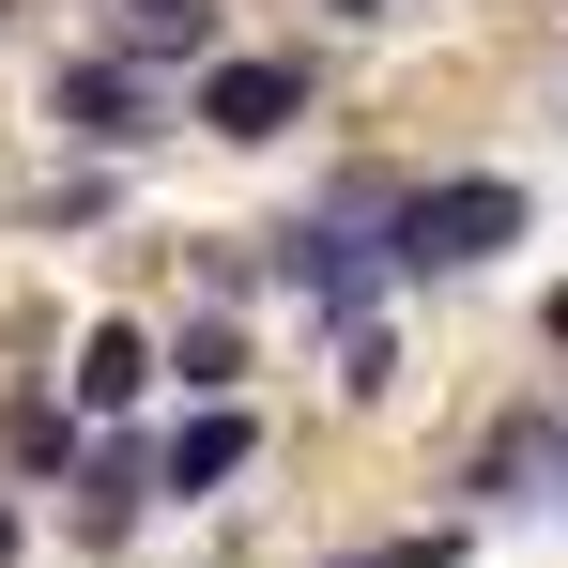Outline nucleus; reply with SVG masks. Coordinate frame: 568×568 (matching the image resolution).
Instances as JSON below:
<instances>
[{
  "label": "nucleus",
  "mask_w": 568,
  "mask_h": 568,
  "mask_svg": "<svg viewBox=\"0 0 568 568\" xmlns=\"http://www.w3.org/2000/svg\"><path fill=\"white\" fill-rule=\"evenodd\" d=\"M323 16H338V31H384V16H399V0H323Z\"/></svg>",
  "instance_id": "4468645a"
},
{
  "label": "nucleus",
  "mask_w": 568,
  "mask_h": 568,
  "mask_svg": "<svg viewBox=\"0 0 568 568\" xmlns=\"http://www.w3.org/2000/svg\"><path fill=\"white\" fill-rule=\"evenodd\" d=\"M523 231H538L523 170H415V200H399V292H462V277H491Z\"/></svg>",
  "instance_id": "f257e3e1"
},
{
  "label": "nucleus",
  "mask_w": 568,
  "mask_h": 568,
  "mask_svg": "<svg viewBox=\"0 0 568 568\" xmlns=\"http://www.w3.org/2000/svg\"><path fill=\"white\" fill-rule=\"evenodd\" d=\"M307 108H323L307 47H231V62H200V78H185V123H200V139H231V154H277Z\"/></svg>",
  "instance_id": "7ed1b4c3"
},
{
  "label": "nucleus",
  "mask_w": 568,
  "mask_h": 568,
  "mask_svg": "<svg viewBox=\"0 0 568 568\" xmlns=\"http://www.w3.org/2000/svg\"><path fill=\"white\" fill-rule=\"evenodd\" d=\"M384 384H399V338H384V323H369V338H338V399H384Z\"/></svg>",
  "instance_id": "f8f14e48"
},
{
  "label": "nucleus",
  "mask_w": 568,
  "mask_h": 568,
  "mask_svg": "<svg viewBox=\"0 0 568 568\" xmlns=\"http://www.w3.org/2000/svg\"><path fill=\"white\" fill-rule=\"evenodd\" d=\"M154 507H170V476H154V446H123V430H108L93 462H78V507H62V538H78V554H123V538H139Z\"/></svg>",
  "instance_id": "423d86ee"
},
{
  "label": "nucleus",
  "mask_w": 568,
  "mask_h": 568,
  "mask_svg": "<svg viewBox=\"0 0 568 568\" xmlns=\"http://www.w3.org/2000/svg\"><path fill=\"white\" fill-rule=\"evenodd\" d=\"M323 568H462V523H415V538H354V554H323Z\"/></svg>",
  "instance_id": "9b49d317"
},
{
  "label": "nucleus",
  "mask_w": 568,
  "mask_h": 568,
  "mask_svg": "<svg viewBox=\"0 0 568 568\" xmlns=\"http://www.w3.org/2000/svg\"><path fill=\"white\" fill-rule=\"evenodd\" d=\"M108 215H123V170H47V185H31V246H78Z\"/></svg>",
  "instance_id": "9d476101"
},
{
  "label": "nucleus",
  "mask_w": 568,
  "mask_h": 568,
  "mask_svg": "<svg viewBox=\"0 0 568 568\" xmlns=\"http://www.w3.org/2000/svg\"><path fill=\"white\" fill-rule=\"evenodd\" d=\"M538 338H554V354H568V277H554V292H538Z\"/></svg>",
  "instance_id": "2eb2a0df"
},
{
  "label": "nucleus",
  "mask_w": 568,
  "mask_h": 568,
  "mask_svg": "<svg viewBox=\"0 0 568 568\" xmlns=\"http://www.w3.org/2000/svg\"><path fill=\"white\" fill-rule=\"evenodd\" d=\"M154 476H170V507L246 491V476H262V415H246V399H185V415L154 430Z\"/></svg>",
  "instance_id": "39448f33"
},
{
  "label": "nucleus",
  "mask_w": 568,
  "mask_h": 568,
  "mask_svg": "<svg viewBox=\"0 0 568 568\" xmlns=\"http://www.w3.org/2000/svg\"><path fill=\"white\" fill-rule=\"evenodd\" d=\"M170 384H185V399H246V323H231V307H185V323H170Z\"/></svg>",
  "instance_id": "6e6552de"
},
{
  "label": "nucleus",
  "mask_w": 568,
  "mask_h": 568,
  "mask_svg": "<svg viewBox=\"0 0 568 568\" xmlns=\"http://www.w3.org/2000/svg\"><path fill=\"white\" fill-rule=\"evenodd\" d=\"M0 568H31V507L16 491H0Z\"/></svg>",
  "instance_id": "ddd939ff"
},
{
  "label": "nucleus",
  "mask_w": 568,
  "mask_h": 568,
  "mask_svg": "<svg viewBox=\"0 0 568 568\" xmlns=\"http://www.w3.org/2000/svg\"><path fill=\"white\" fill-rule=\"evenodd\" d=\"M154 384H170V323H123V307H108V323H78V354H62V399H78L93 430H123Z\"/></svg>",
  "instance_id": "20e7f679"
},
{
  "label": "nucleus",
  "mask_w": 568,
  "mask_h": 568,
  "mask_svg": "<svg viewBox=\"0 0 568 568\" xmlns=\"http://www.w3.org/2000/svg\"><path fill=\"white\" fill-rule=\"evenodd\" d=\"M462 507H523V491H554V399H523V415H491L462 446V476H446Z\"/></svg>",
  "instance_id": "0eeeda50"
},
{
  "label": "nucleus",
  "mask_w": 568,
  "mask_h": 568,
  "mask_svg": "<svg viewBox=\"0 0 568 568\" xmlns=\"http://www.w3.org/2000/svg\"><path fill=\"white\" fill-rule=\"evenodd\" d=\"M108 47H139L154 78H170V62H215V0H123V16H108Z\"/></svg>",
  "instance_id": "1a4fd4ad"
},
{
  "label": "nucleus",
  "mask_w": 568,
  "mask_h": 568,
  "mask_svg": "<svg viewBox=\"0 0 568 568\" xmlns=\"http://www.w3.org/2000/svg\"><path fill=\"white\" fill-rule=\"evenodd\" d=\"M554 507H568V491H554Z\"/></svg>",
  "instance_id": "a211bd4d"
},
{
  "label": "nucleus",
  "mask_w": 568,
  "mask_h": 568,
  "mask_svg": "<svg viewBox=\"0 0 568 568\" xmlns=\"http://www.w3.org/2000/svg\"><path fill=\"white\" fill-rule=\"evenodd\" d=\"M16 16H31V0H0V31H16Z\"/></svg>",
  "instance_id": "f3484780"
},
{
  "label": "nucleus",
  "mask_w": 568,
  "mask_h": 568,
  "mask_svg": "<svg viewBox=\"0 0 568 568\" xmlns=\"http://www.w3.org/2000/svg\"><path fill=\"white\" fill-rule=\"evenodd\" d=\"M554 491H568V399H554Z\"/></svg>",
  "instance_id": "dca6fc26"
},
{
  "label": "nucleus",
  "mask_w": 568,
  "mask_h": 568,
  "mask_svg": "<svg viewBox=\"0 0 568 568\" xmlns=\"http://www.w3.org/2000/svg\"><path fill=\"white\" fill-rule=\"evenodd\" d=\"M170 123H185V108H170V78H154L139 47H108V31L47 62V139H62L78 170H123V154H154Z\"/></svg>",
  "instance_id": "f03ea898"
}]
</instances>
